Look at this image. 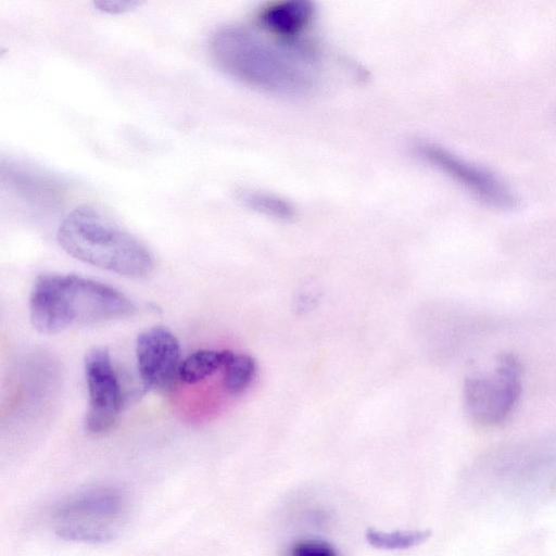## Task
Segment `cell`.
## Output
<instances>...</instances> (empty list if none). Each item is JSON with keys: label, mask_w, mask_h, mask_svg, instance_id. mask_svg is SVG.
<instances>
[{"label": "cell", "mask_w": 556, "mask_h": 556, "mask_svg": "<svg viewBox=\"0 0 556 556\" xmlns=\"http://www.w3.org/2000/svg\"><path fill=\"white\" fill-rule=\"evenodd\" d=\"M287 556H339V554L327 541L303 539L289 547Z\"/></svg>", "instance_id": "9a60e30c"}, {"label": "cell", "mask_w": 556, "mask_h": 556, "mask_svg": "<svg viewBox=\"0 0 556 556\" xmlns=\"http://www.w3.org/2000/svg\"><path fill=\"white\" fill-rule=\"evenodd\" d=\"M180 344L165 327L154 326L139 333L136 341V361L140 379L147 389L165 391L178 378Z\"/></svg>", "instance_id": "52a82bcc"}, {"label": "cell", "mask_w": 556, "mask_h": 556, "mask_svg": "<svg viewBox=\"0 0 556 556\" xmlns=\"http://www.w3.org/2000/svg\"><path fill=\"white\" fill-rule=\"evenodd\" d=\"M210 52L227 75L264 92L299 97L315 86L312 54L294 42L274 41L247 27L228 25L213 34Z\"/></svg>", "instance_id": "6da1fadb"}, {"label": "cell", "mask_w": 556, "mask_h": 556, "mask_svg": "<svg viewBox=\"0 0 556 556\" xmlns=\"http://www.w3.org/2000/svg\"><path fill=\"white\" fill-rule=\"evenodd\" d=\"M232 355L228 350H198L181 361L178 378L187 384L198 383L224 369Z\"/></svg>", "instance_id": "30bf717a"}, {"label": "cell", "mask_w": 556, "mask_h": 556, "mask_svg": "<svg viewBox=\"0 0 556 556\" xmlns=\"http://www.w3.org/2000/svg\"><path fill=\"white\" fill-rule=\"evenodd\" d=\"M315 5L307 0H290L266 5L258 14L261 27L281 41L294 42L314 20Z\"/></svg>", "instance_id": "9c48e42d"}, {"label": "cell", "mask_w": 556, "mask_h": 556, "mask_svg": "<svg viewBox=\"0 0 556 556\" xmlns=\"http://www.w3.org/2000/svg\"><path fill=\"white\" fill-rule=\"evenodd\" d=\"M94 8L106 13H123L138 5L137 1L101 0L93 2Z\"/></svg>", "instance_id": "2e32d148"}, {"label": "cell", "mask_w": 556, "mask_h": 556, "mask_svg": "<svg viewBox=\"0 0 556 556\" xmlns=\"http://www.w3.org/2000/svg\"><path fill=\"white\" fill-rule=\"evenodd\" d=\"M415 148L425 162L456 181L485 205L502 211L518 206V198L511 188L490 169L432 142H419Z\"/></svg>", "instance_id": "5b68a950"}, {"label": "cell", "mask_w": 556, "mask_h": 556, "mask_svg": "<svg viewBox=\"0 0 556 556\" xmlns=\"http://www.w3.org/2000/svg\"><path fill=\"white\" fill-rule=\"evenodd\" d=\"M136 311L135 303L119 290L73 274L40 275L29 295L30 323L48 334L127 317Z\"/></svg>", "instance_id": "7a4b0ae2"}, {"label": "cell", "mask_w": 556, "mask_h": 556, "mask_svg": "<svg viewBox=\"0 0 556 556\" xmlns=\"http://www.w3.org/2000/svg\"><path fill=\"white\" fill-rule=\"evenodd\" d=\"M126 495L113 485H96L70 495L53 511L58 521L115 523L126 509Z\"/></svg>", "instance_id": "ba28073f"}, {"label": "cell", "mask_w": 556, "mask_h": 556, "mask_svg": "<svg viewBox=\"0 0 556 556\" xmlns=\"http://www.w3.org/2000/svg\"><path fill=\"white\" fill-rule=\"evenodd\" d=\"M58 538L83 544H105L117 536L115 523H99L81 520L58 521L54 530Z\"/></svg>", "instance_id": "8fae6325"}, {"label": "cell", "mask_w": 556, "mask_h": 556, "mask_svg": "<svg viewBox=\"0 0 556 556\" xmlns=\"http://www.w3.org/2000/svg\"><path fill=\"white\" fill-rule=\"evenodd\" d=\"M84 369L88 391L85 429L91 434H103L114 427L123 407L121 380L104 348L87 352Z\"/></svg>", "instance_id": "8992f818"}, {"label": "cell", "mask_w": 556, "mask_h": 556, "mask_svg": "<svg viewBox=\"0 0 556 556\" xmlns=\"http://www.w3.org/2000/svg\"><path fill=\"white\" fill-rule=\"evenodd\" d=\"M223 370L225 389L228 393L238 395L252 383L256 374V363L250 355L233 354Z\"/></svg>", "instance_id": "5bb4252c"}, {"label": "cell", "mask_w": 556, "mask_h": 556, "mask_svg": "<svg viewBox=\"0 0 556 556\" xmlns=\"http://www.w3.org/2000/svg\"><path fill=\"white\" fill-rule=\"evenodd\" d=\"M430 536L428 530H393L382 531L368 529L366 541L375 548L382 551H403L420 545Z\"/></svg>", "instance_id": "7c38bea8"}, {"label": "cell", "mask_w": 556, "mask_h": 556, "mask_svg": "<svg viewBox=\"0 0 556 556\" xmlns=\"http://www.w3.org/2000/svg\"><path fill=\"white\" fill-rule=\"evenodd\" d=\"M522 370L511 353L497 357L491 370L466 378L464 403L469 417L482 426H497L514 412L521 393Z\"/></svg>", "instance_id": "277c9868"}, {"label": "cell", "mask_w": 556, "mask_h": 556, "mask_svg": "<svg viewBox=\"0 0 556 556\" xmlns=\"http://www.w3.org/2000/svg\"><path fill=\"white\" fill-rule=\"evenodd\" d=\"M239 199L249 208L269 217L290 219L294 215V207L288 200L268 191L243 190Z\"/></svg>", "instance_id": "4fadbf2b"}, {"label": "cell", "mask_w": 556, "mask_h": 556, "mask_svg": "<svg viewBox=\"0 0 556 556\" xmlns=\"http://www.w3.org/2000/svg\"><path fill=\"white\" fill-rule=\"evenodd\" d=\"M71 256L128 278L147 277L154 268L150 250L109 216L90 205L72 210L56 231Z\"/></svg>", "instance_id": "3957f363"}]
</instances>
